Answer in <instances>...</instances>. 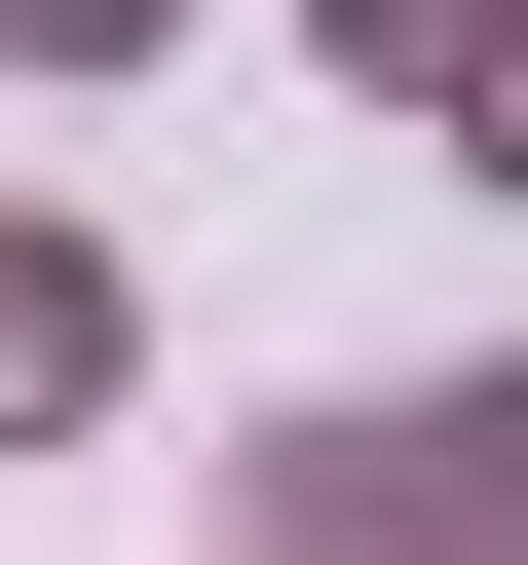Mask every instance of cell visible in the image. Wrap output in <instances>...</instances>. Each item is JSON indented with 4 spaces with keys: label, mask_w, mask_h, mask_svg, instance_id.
Wrapping results in <instances>:
<instances>
[{
    "label": "cell",
    "mask_w": 528,
    "mask_h": 565,
    "mask_svg": "<svg viewBox=\"0 0 528 565\" xmlns=\"http://www.w3.org/2000/svg\"><path fill=\"white\" fill-rule=\"evenodd\" d=\"M264 565H528V377H340L264 452Z\"/></svg>",
    "instance_id": "obj_1"
},
{
    "label": "cell",
    "mask_w": 528,
    "mask_h": 565,
    "mask_svg": "<svg viewBox=\"0 0 528 565\" xmlns=\"http://www.w3.org/2000/svg\"><path fill=\"white\" fill-rule=\"evenodd\" d=\"M114 377H151V264H114V226H39V189H0V452H76Z\"/></svg>",
    "instance_id": "obj_2"
},
{
    "label": "cell",
    "mask_w": 528,
    "mask_h": 565,
    "mask_svg": "<svg viewBox=\"0 0 528 565\" xmlns=\"http://www.w3.org/2000/svg\"><path fill=\"white\" fill-rule=\"evenodd\" d=\"M303 39H340L378 114H528V0H303Z\"/></svg>",
    "instance_id": "obj_3"
},
{
    "label": "cell",
    "mask_w": 528,
    "mask_h": 565,
    "mask_svg": "<svg viewBox=\"0 0 528 565\" xmlns=\"http://www.w3.org/2000/svg\"><path fill=\"white\" fill-rule=\"evenodd\" d=\"M151 39H189V0H0V76H151Z\"/></svg>",
    "instance_id": "obj_4"
},
{
    "label": "cell",
    "mask_w": 528,
    "mask_h": 565,
    "mask_svg": "<svg viewBox=\"0 0 528 565\" xmlns=\"http://www.w3.org/2000/svg\"><path fill=\"white\" fill-rule=\"evenodd\" d=\"M226 565H264V527H226Z\"/></svg>",
    "instance_id": "obj_5"
}]
</instances>
